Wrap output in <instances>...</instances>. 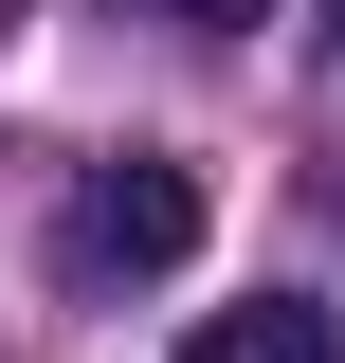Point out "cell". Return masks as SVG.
I'll list each match as a JSON object with an SVG mask.
<instances>
[{"label":"cell","mask_w":345,"mask_h":363,"mask_svg":"<svg viewBox=\"0 0 345 363\" xmlns=\"http://www.w3.org/2000/svg\"><path fill=\"white\" fill-rule=\"evenodd\" d=\"M182 363H345V345H327V309L273 291V309H200V327H182Z\"/></svg>","instance_id":"2"},{"label":"cell","mask_w":345,"mask_h":363,"mask_svg":"<svg viewBox=\"0 0 345 363\" xmlns=\"http://www.w3.org/2000/svg\"><path fill=\"white\" fill-rule=\"evenodd\" d=\"M182 255H200V164L128 145V164L73 182V272H182Z\"/></svg>","instance_id":"1"},{"label":"cell","mask_w":345,"mask_h":363,"mask_svg":"<svg viewBox=\"0 0 345 363\" xmlns=\"http://www.w3.org/2000/svg\"><path fill=\"white\" fill-rule=\"evenodd\" d=\"M0 37H18V0H0Z\"/></svg>","instance_id":"4"},{"label":"cell","mask_w":345,"mask_h":363,"mask_svg":"<svg viewBox=\"0 0 345 363\" xmlns=\"http://www.w3.org/2000/svg\"><path fill=\"white\" fill-rule=\"evenodd\" d=\"M164 18H200V37H255V18H273V0H164Z\"/></svg>","instance_id":"3"}]
</instances>
